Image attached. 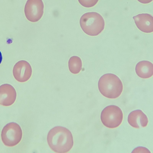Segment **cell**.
<instances>
[{"instance_id": "3", "label": "cell", "mask_w": 153, "mask_h": 153, "mask_svg": "<svg viewBox=\"0 0 153 153\" xmlns=\"http://www.w3.org/2000/svg\"><path fill=\"white\" fill-rule=\"evenodd\" d=\"M80 24L83 31L90 36H96L103 30L105 22L102 16L95 12L86 13L81 17Z\"/></svg>"}, {"instance_id": "6", "label": "cell", "mask_w": 153, "mask_h": 153, "mask_svg": "<svg viewBox=\"0 0 153 153\" xmlns=\"http://www.w3.org/2000/svg\"><path fill=\"white\" fill-rule=\"evenodd\" d=\"M44 7L42 0H27L24 9L26 18L32 22L38 21L43 15Z\"/></svg>"}, {"instance_id": "8", "label": "cell", "mask_w": 153, "mask_h": 153, "mask_svg": "<svg viewBox=\"0 0 153 153\" xmlns=\"http://www.w3.org/2000/svg\"><path fill=\"white\" fill-rule=\"evenodd\" d=\"M16 97V91L12 86L4 85L0 86V104L8 106L15 102Z\"/></svg>"}, {"instance_id": "13", "label": "cell", "mask_w": 153, "mask_h": 153, "mask_svg": "<svg viewBox=\"0 0 153 153\" xmlns=\"http://www.w3.org/2000/svg\"><path fill=\"white\" fill-rule=\"evenodd\" d=\"M143 4H148L152 1L153 0H137Z\"/></svg>"}, {"instance_id": "10", "label": "cell", "mask_w": 153, "mask_h": 153, "mask_svg": "<svg viewBox=\"0 0 153 153\" xmlns=\"http://www.w3.org/2000/svg\"><path fill=\"white\" fill-rule=\"evenodd\" d=\"M135 71L137 75L142 78L146 79L151 77L153 74V65L148 61H142L136 65Z\"/></svg>"}, {"instance_id": "1", "label": "cell", "mask_w": 153, "mask_h": 153, "mask_svg": "<svg viewBox=\"0 0 153 153\" xmlns=\"http://www.w3.org/2000/svg\"><path fill=\"white\" fill-rule=\"evenodd\" d=\"M47 140L50 148L58 153H66L73 145L72 134L66 128L62 126L55 127L49 131Z\"/></svg>"}, {"instance_id": "12", "label": "cell", "mask_w": 153, "mask_h": 153, "mask_svg": "<svg viewBox=\"0 0 153 153\" xmlns=\"http://www.w3.org/2000/svg\"><path fill=\"white\" fill-rule=\"evenodd\" d=\"M79 3L86 7H91L95 5L99 0H78Z\"/></svg>"}, {"instance_id": "7", "label": "cell", "mask_w": 153, "mask_h": 153, "mask_svg": "<svg viewBox=\"0 0 153 153\" xmlns=\"http://www.w3.org/2000/svg\"><path fill=\"white\" fill-rule=\"evenodd\" d=\"M137 28L141 31L146 33L153 31V17L148 13L139 14L133 17Z\"/></svg>"}, {"instance_id": "4", "label": "cell", "mask_w": 153, "mask_h": 153, "mask_svg": "<svg viewBox=\"0 0 153 153\" xmlns=\"http://www.w3.org/2000/svg\"><path fill=\"white\" fill-rule=\"evenodd\" d=\"M123 118L122 111L118 106L110 105L105 107L100 116L103 124L109 128H114L121 124Z\"/></svg>"}, {"instance_id": "5", "label": "cell", "mask_w": 153, "mask_h": 153, "mask_svg": "<svg viewBox=\"0 0 153 153\" xmlns=\"http://www.w3.org/2000/svg\"><path fill=\"white\" fill-rule=\"evenodd\" d=\"M21 128L17 123L12 122L6 125L1 133V138L5 145L13 147L18 144L22 137Z\"/></svg>"}, {"instance_id": "9", "label": "cell", "mask_w": 153, "mask_h": 153, "mask_svg": "<svg viewBox=\"0 0 153 153\" xmlns=\"http://www.w3.org/2000/svg\"><path fill=\"white\" fill-rule=\"evenodd\" d=\"M128 121L130 126L135 128L146 127L148 120L146 115L141 110L131 112L128 115Z\"/></svg>"}, {"instance_id": "11", "label": "cell", "mask_w": 153, "mask_h": 153, "mask_svg": "<svg viewBox=\"0 0 153 153\" xmlns=\"http://www.w3.org/2000/svg\"><path fill=\"white\" fill-rule=\"evenodd\" d=\"M68 64L69 70L73 74H77L82 69V61L78 56H74L71 57L69 60Z\"/></svg>"}, {"instance_id": "2", "label": "cell", "mask_w": 153, "mask_h": 153, "mask_svg": "<svg viewBox=\"0 0 153 153\" xmlns=\"http://www.w3.org/2000/svg\"><path fill=\"white\" fill-rule=\"evenodd\" d=\"M99 90L104 97L110 99L118 97L123 88L122 81L114 74L108 73L103 75L98 83Z\"/></svg>"}, {"instance_id": "14", "label": "cell", "mask_w": 153, "mask_h": 153, "mask_svg": "<svg viewBox=\"0 0 153 153\" xmlns=\"http://www.w3.org/2000/svg\"><path fill=\"white\" fill-rule=\"evenodd\" d=\"M2 60V56L1 52L0 51V64L1 63Z\"/></svg>"}]
</instances>
